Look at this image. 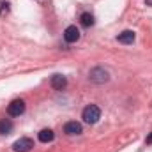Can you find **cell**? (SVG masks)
<instances>
[{
	"mask_svg": "<svg viewBox=\"0 0 152 152\" xmlns=\"http://www.w3.org/2000/svg\"><path fill=\"white\" fill-rule=\"evenodd\" d=\"M12 131V122L9 118H2L0 120V134H9Z\"/></svg>",
	"mask_w": 152,
	"mask_h": 152,
	"instance_id": "cell-10",
	"label": "cell"
},
{
	"mask_svg": "<svg viewBox=\"0 0 152 152\" xmlns=\"http://www.w3.org/2000/svg\"><path fill=\"white\" fill-rule=\"evenodd\" d=\"M53 138H55V134H53L51 129H41V131H39V140H41L42 143H48V142H51Z\"/></svg>",
	"mask_w": 152,
	"mask_h": 152,
	"instance_id": "cell-9",
	"label": "cell"
},
{
	"mask_svg": "<svg viewBox=\"0 0 152 152\" xmlns=\"http://www.w3.org/2000/svg\"><path fill=\"white\" fill-rule=\"evenodd\" d=\"M32 147H34V142H32L30 138H27V136H23V138L16 140V142H14V145H12L14 152H30V151H32Z\"/></svg>",
	"mask_w": 152,
	"mask_h": 152,
	"instance_id": "cell-2",
	"label": "cell"
},
{
	"mask_svg": "<svg viewBox=\"0 0 152 152\" xmlns=\"http://www.w3.org/2000/svg\"><path fill=\"white\" fill-rule=\"evenodd\" d=\"M25 112V101L23 99H14L9 106H7V113L11 117H20Z\"/></svg>",
	"mask_w": 152,
	"mask_h": 152,
	"instance_id": "cell-3",
	"label": "cell"
},
{
	"mask_svg": "<svg viewBox=\"0 0 152 152\" xmlns=\"http://www.w3.org/2000/svg\"><path fill=\"white\" fill-rule=\"evenodd\" d=\"M64 39H66V42H69V44H73V42H76V41L80 39V30L76 28V25H71V27H67V28L64 30Z\"/></svg>",
	"mask_w": 152,
	"mask_h": 152,
	"instance_id": "cell-5",
	"label": "cell"
},
{
	"mask_svg": "<svg viewBox=\"0 0 152 152\" xmlns=\"http://www.w3.org/2000/svg\"><path fill=\"white\" fill-rule=\"evenodd\" d=\"M9 2H0V16H5L9 12Z\"/></svg>",
	"mask_w": 152,
	"mask_h": 152,
	"instance_id": "cell-12",
	"label": "cell"
},
{
	"mask_svg": "<svg viewBox=\"0 0 152 152\" xmlns=\"http://www.w3.org/2000/svg\"><path fill=\"white\" fill-rule=\"evenodd\" d=\"M80 23H81L83 27H92V25H94V16H92L90 12H83V14L80 16Z\"/></svg>",
	"mask_w": 152,
	"mask_h": 152,
	"instance_id": "cell-11",
	"label": "cell"
},
{
	"mask_svg": "<svg viewBox=\"0 0 152 152\" xmlns=\"http://www.w3.org/2000/svg\"><path fill=\"white\" fill-rule=\"evenodd\" d=\"M83 129H81V124L80 122H76V120H71V122H67L66 126H64V133L67 134V136H75V134H80Z\"/></svg>",
	"mask_w": 152,
	"mask_h": 152,
	"instance_id": "cell-6",
	"label": "cell"
},
{
	"mask_svg": "<svg viewBox=\"0 0 152 152\" xmlns=\"http://www.w3.org/2000/svg\"><path fill=\"white\" fill-rule=\"evenodd\" d=\"M81 118L87 122V124H96L99 118H101V110L96 106V104H88L85 106L83 113H81Z\"/></svg>",
	"mask_w": 152,
	"mask_h": 152,
	"instance_id": "cell-1",
	"label": "cell"
},
{
	"mask_svg": "<svg viewBox=\"0 0 152 152\" xmlns=\"http://www.w3.org/2000/svg\"><path fill=\"white\" fill-rule=\"evenodd\" d=\"M66 85H67V80H66V76L55 75L53 78H51V87H53L55 90H62V88H66Z\"/></svg>",
	"mask_w": 152,
	"mask_h": 152,
	"instance_id": "cell-7",
	"label": "cell"
},
{
	"mask_svg": "<svg viewBox=\"0 0 152 152\" xmlns=\"http://www.w3.org/2000/svg\"><path fill=\"white\" fill-rule=\"evenodd\" d=\"M147 143H152V133L147 136Z\"/></svg>",
	"mask_w": 152,
	"mask_h": 152,
	"instance_id": "cell-13",
	"label": "cell"
},
{
	"mask_svg": "<svg viewBox=\"0 0 152 152\" xmlns=\"http://www.w3.org/2000/svg\"><path fill=\"white\" fill-rule=\"evenodd\" d=\"M108 71H104V69H101V67H96V69H92L90 71V75H88V80L90 81H94V83H104V81H108Z\"/></svg>",
	"mask_w": 152,
	"mask_h": 152,
	"instance_id": "cell-4",
	"label": "cell"
},
{
	"mask_svg": "<svg viewBox=\"0 0 152 152\" xmlns=\"http://www.w3.org/2000/svg\"><path fill=\"white\" fill-rule=\"evenodd\" d=\"M134 32L133 30H124L122 34H118V37H117V41L118 42H122V44H133V41H134Z\"/></svg>",
	"mask_w": 152,
	"mask_h": 152,
	"instance_id": "cell-8",
	"label": "cell"
},
{
	"mask_svg": "<svg viewBox=\"0 0 152 152\" xmlns=\"http://www.w3.org/2000/svg\"><path fill=\"white\" fill-rule=\"evenodd\" d=\"M145 4H147V5H152V0H145Z\"/></svg>",
	"mask_w": 152,
	"mask_h": 152,
	"instance_id": "cell-14",
	"label": "cell"
}]
</instances>
